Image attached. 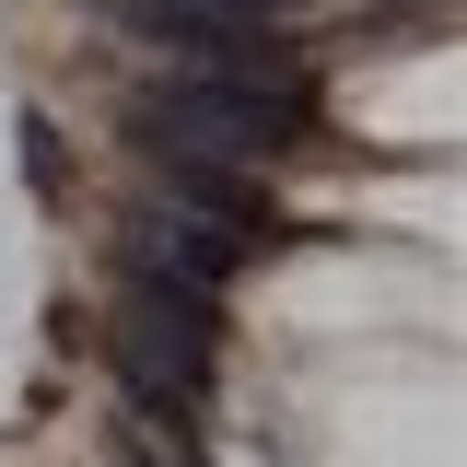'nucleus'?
Returning <instances> with one entry per match:
<instances>
[{"instance_id": "1", "label": "nucleus", "mask_w": 467, "mask_h": 467, "mask_svg": "<svg viewBox=\"0 0 467 467\" xmlns=\"http://www.w3.org/2000/svg\"><path fill=\"white\" fill-rule=\"evenodd\" d=\"M140 129H152V152H175V164H257V152H292V129H304V94H281V82H175V94H152L140 106Z\"/></svg>"}, {"instance_id": "2", "label": "nucleus", "mask_w": 467, "mask_h": 467, "mask_svg": "<svg viewBox=\"0 0 467 467\" xmlns=\"http://www.w3.org/2000/svg\"><path fill=\"white\" fill-rule=\"evenodd\" d=\"M234 257H245V234L234 223H187V211H140L129 245H117V269H152V281H187V292H223Z\"/></svg>"}]
</instances>
